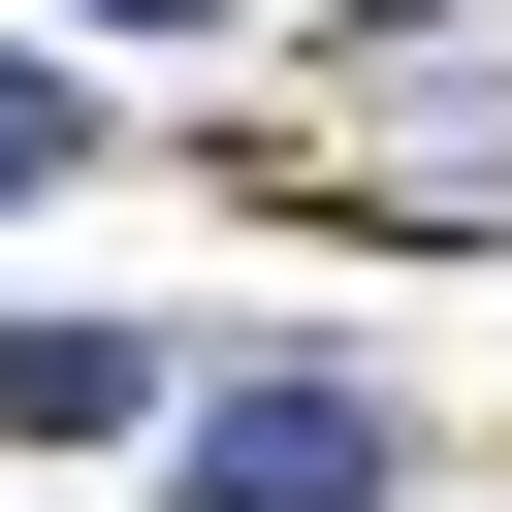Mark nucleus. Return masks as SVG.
I'll return each mask as SVG.
<instances>
[{
    "label": "nucleus",
    "mask_w": 512,
    "mask_h": 512,
    "mask_svg": "<svg viewBox=\"0 0 512 512\" xmlns=\"http://www.w3.org/2000/svg\"><path fill=\"white\" fill-rule=\"evenodd\" d=\"M192 480H224V512H352L384 416H352V384H256V416H192Z\"/></svg>",
    "instance_id": "f257e3e1"
},
{
    "label": "nucleus",
    "mask_w": 512,
    "mask_h": 512,
    "mask_svg": "<svg viewBox=\"0 0 512 512\" xmlns=\"http://www.w3.org/2000/svg\"><path fill=\"white\" fill-rule=\"evenodd\" d=\"M32 160H64V96H32V64H0V192H32Z\"/></svg>",
    "instance_id": "f03ea898"
},
{
    "label": "nucleus",
    "mask_w": 512,
    "mask_h": 512,
    "mask_svg": "<svg viewBox=\"0 0 512 512\" xmlns=\"http://www.w3.org/2000/svg\"><path fill=\"white\" fill-rule=\"evenodd\" d=\"M128 32H224V0H128Z\"/></svg>",
    "instance_id": "7ed1b4c3"
}]
</instances>
